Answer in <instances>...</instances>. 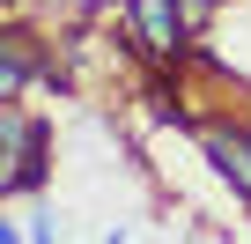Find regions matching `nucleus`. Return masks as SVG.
Masks as SVG:
<instances>
[{
  "mask_svg": "<svg viewBox=\"0 0 251 244\" xmlns=\"http://www.w3.org/2000/svg\"><path fill=\"white\" fill-rule=\"evenodd\" d=\"M126 30L148 59H185V45H192L185 0H126Z\"/></svg>",
  "mask_w": 251,
  "mask_h": 244,
  "instance_id": "1",
  "label": "nucleus"
},
{
  "mask_svg": "<svg viewBox=\"0 0 251 244\" xmlns=\"http://www.w3.org/2000/svg\"><path fill=\"white\" fill-rule=\"evenodd\" d=\"M0 148H8V192H37L45 185V126L23 104H0Z\"/></svg>",
  "mask_w": 251,
  "mask_h": 244,
  "instance_id": "2",
  "label": "nucleus"
},
{
  "mask_svg": "<svg viewBox=\"0 0 251 244\" xmlns=\"http://www.w3.org/2000/svg\"><path fill=\"white\" fill-rule=\"evenodd\" d=\"M200 148H207L214 178L236 185V200L251 207V126H200Z\"/></svg>",
  "mask_w": 251,
  "mask_h": 244,
  "instance_id": "3",
  "label": "nucleus"
},
{
  "mask_svg": "<svg viewBox=\"0 0 251 244\" xmlns=\"http://www.w3.org/2000/svg\"><path fill=\"white\" fill-rule=\"evenodd\" d=\"M30 244H59V222L52 215H30Z\"/></svg>",
  "mask_w": 251,
  "mask_h": 244,
  "instance_id": "4",
  "label": "nucleus"
},
{
  "mask_svg": "<svg viewBox=\"0 0 251 244\" xmlns=\"http://www.w3.org/2000/svg\"><path fill=\"white\" fill-rule=\"evenodd\" d=\"M103 244H133V237H126V229H103Z\"/></svg>",
  "mask_w": 251,
  "mask_h": 244,
  "instance_id": "5",
  "label": "nucleus"
}]
</instances>
